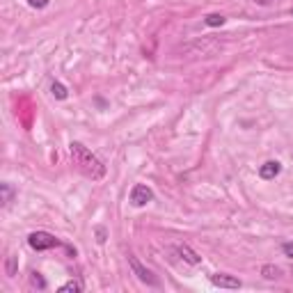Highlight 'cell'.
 I'll return each mask as SVG.
<instances>
[{
  "label": "cell",
  "mask_w": 293,
  "mask_h": 293,
  "mask_svg": "<svg viewBox=\"0 0 293 293\" xmlns=\"http://www.w3.org/2000/svg\"><path fill=\"white\" fill-rule=\"evenodd\" d=\"M69 151H71L73 165H76V167L80 169L87 179H92V181H99V179L105 177V165L101 163V160L96 158V156L92 154V151L87 149L82 142H71V144H69Z\"/></svg>",
  "instance_id": "6da1fadb"
},
{
  "label": "cell",
  "mask_w": 293,
  "mask_h": 293,
  "mask_svg": "<svg viewBox=\"0 0 293 293\" xmlns=\"http://www.w3.org/2000/svg\"><path fill=\"white\" fill-rule=\"evenodd\" d=\"M82 288H85V284H82L80 279H71V282L60 286V293H80Z\"/></svg>",
  "instance_id": "ba28073f"
},
{
  "label": "cell",
  "mask_w": 293,
  "mask_h": 293,
  "mask_svg": "<svg viewBox=\"0 0 293 293\" xmlns=\"http://www.w3.org/2000/svg\"><path fill=\"white\" fill-rule=\"evenodd\" d=\"M50 92H53V96H55V99H60V101H64V99H67V96H69L67 87H64L62 82H57V80H55L53 85H50Z\"/></svg>",
  "instance_id": "9c48e42d"
},
{
  "label": "cell",
  "mask_w": 293,
  "mask_h": 293,
  "mask_svg": "<svg viewBox=\"0 0 293 293\" xmlns=\"http://www.w3.org/2000/svg\"><path fill=\"white\" fill-rule=\"evenodd\" d=\"M9 197H12V188H9L7 183H3V201H5V204L9 201Z\"/></svg>",
  "instance_id": "9a60e30c"
},
{
  "label": "cell",
  "mask_w": 293,
  "mask_h": 293,
  "mask_svg": "<svg viewBox=\"0 0 293 293\" xmlns=\"http://www.w3.org/2000/svg\"><path fill=\"white\" fill-rule=\"evenodd\" d=\"M254 3H256V5H270L273 0H254Z\"/></svg>",
  "instance_id": "e0dca14e"
},
{
  "label": "cell",
  "mask_w": 293,
  "mask_h": 293,
  "mask_svg": "<svg viewBox=\"0 0 293 293\" xmlns=\"http://www.w3.org/2000/svg\"><path fill=\"white\" fill-rule=\"evenodd\" d=\"M211 284L220 288H241V279L233 277V275H227V273H215L211 275Z\"/></svg>",
  "instance_id": "5b68a950"
},
{
  "label": "cell",
  "mask_w": 293,
  "mask_h": 293,
  "mask_svg": "<svg viewBox=\"0 0 293 293\" xmlns=\"http://www.w3.org/2000/svg\"><path fill=\"white\" fill-rule=\"evenodd\" d=\"M27 5L35 7V9H44L46 5H48V0H27Z\"/></svg>",
  "instance_id": "4fadbf2b"
},
{
  "label": "cell",
  "mask_w": 293,
  "mask_h": 293,
  "mask_svg": "<svg viewBox=\"0 0 293 293\" xmlns=\"http://www.w3.org/2000/svg\"><path fill=\"white\" fill-rule=\"evenodd\" d=\"M279 172H282V163H279V160H268V163H263V165L259 167V177L266 179V181L275 179Z\"/></svg>",
  "instance_id": "8992f818"
},
{
  "label": "cell",
  "mask_w": 293,
  "mask_h": 293,
  "mask_svg": "<svg viewBox=\"0 0 293 293\" xmlns=\"http://www.w3.org/2000/svg\"><path fill=\"white\" fill-rule=\"evenodd\" d=\"M222 23H224L222 14H209V16H206V25H211V27H218V25H222Z\"/></svg>",
  "instance_id": "30bf717a"
},
{
  "label": "cell",
  "mask_w": 293,
  "mask_h": 293,
  "mask_svg": "<svg viewBox=\"0 0 293 293\" xmlns=\"http://www.w3.org/2000/svg\"><path fill=\"white\" fill-rule=\"evenodd\" d=\"M261 273H263L268 279H275L279 275V268H277V266H263V268H261Z\"/></svg>",
  "instance_id": "8fae6325"
},
{
  "label": "cell",
  "mask_w": 293,
  "mask_h": 293,
  "mask_svg": "<svg viewBox=\"0 0 293 293\" xmlns=\"http://www.w3.org/2000/svg\"><path fill=\"white\" fill-rule=\"evenodd\" d=\"M282 252L288 256V259H293V243H291V241L284 243V245H282Z\"/></svg>",
  "instance_id": "5bb4252c"
},
{
  "label": "cell",
  "mask_w": 293,
  "mask_h": 293,
  "mask_svg": "<svg viewBox=\"0 0 293 293\" xmlns=\"http://www.w3.org/2000/svg\"><path fill=\"white\" fill-rule=\"evenodd\" d=\"M96 233H99V238H96V241H99V243H105V231H103V229H96Z\"/></svg>",
  "instance_id": "2e32d148"
},
{
  "label": "cell",
  "mask_w": 293,
  "mask_h": 293,
  "mask_svg": "<svg viewBox=\"0 0 293 293\" xmlns=\"http://www.w3.org/2000/svg\"><path fill=\"white\" fill-rule=\"evenodd\" d=\"M291 14H293V9H291Z\"/></svg>",
  "instance_id": "ac0fdd59"
},
{
  "label": "cell",
  "mask_w": 293,
  "mask_h": 293,
  "mask_svg": "<svg viewBox=\"0 0 293 293\" xmlns=\"http://www.w3.org/2000/svg\"><path fill=\"white\" fill-rule=\"evenodd\" d=\"M27 245L37 252H44V250H53V247L60 245V241L48 231H32L27 236Z\"/></svg>",
  "instance_id": "7a4b0ae2"
},
{
  "label": "cell",
  "mask_w": 293,
  "mask_h": 293,
  "mask_svg": "<svg viewBox=\"0 0 293 293\" xmlns=\"http://www.w3.org/2000/svg\"><path fill=\"white\" fill-rule=\"evenodd\" d=\"M32 284H35V286H39V288H46V282H44V277H41L39 273H32Z\"/></svg>",
  "instance_id": "7c38bea8"
},
{
  "label": "cell",
  "mask_w": 293,
  "mask_h": 293,
  "mask_svg": "<svg viewBox=\"0 0 293 293\" xmlns=\"http://www.w3.org/2000/svg\"><path fill=\"white\" fill-rule=\"evenodd\" d=\"M128 263H131L133 273L137 275V279H140V282L149 284V286H158V279L154 277V273H151V270H146L144 266H142L140 261H137V259H135V256H133V254H128Z\"/></svg>",
  "instance_id": "277c9868"
},
{
  "label": "cell",
  "mask_w": 293,
  "mask_h": 293,
  "mask_svg": "<svg viewBox=\"0 0 293 293\" xmlns=\"http://www.w3.org/2000/svg\"><path fill=\"white\" fill-rule=\"evenodd\" d=\"M151 199H154V192H151L149 186H144V183H135V186H133V190H131L133 206H146Z\"/></svg>",
  "instance_id": "3957f363"
},
{
  "label": "cell",
  "mask_w": 293,
  "mask_h": 293,
  "mask_svg": "<svg viewBox=\"0 0 293 293\" xmlns=\"http://www.w3.org/2000/svg\"><path fill=\"white\" fill-rule=\"evenodd\" d=\"M177 252L181 254V259H186L190 266H197V263L201 261V259H199V254H195V252H192L188 245H179V247H177Z\"/></svg>",
  "instance_id": "52a82bcc"
}]
</instances>
